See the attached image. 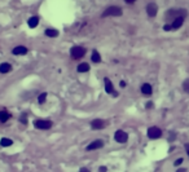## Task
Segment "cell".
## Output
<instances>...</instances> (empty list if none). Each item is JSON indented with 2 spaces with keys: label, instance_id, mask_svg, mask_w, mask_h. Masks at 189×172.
Listing matches in <instances>:
<instances>
[{
  "label": "cell",
  "instance_id": "obj_16",
  "mask_svg": "<svg viewBox=\"0 0 189 172\" xmlns=\"http://www.w3.org/2000/svg\"><path fill=\"white\" fill-rule=\"evenodd\" d=\"M78 73H87L88 70H90V65H88L87 62H83L80 63V65H78Z\"/></svg>",
  "mask_w": 189,
  "mask_h": 172
},
{
  "label": "cell",
  "instance_id": "obj_28",
  "mask_svg": "<svg viewBox=\"0 0 189 172\" xmlns=\"http://www.w3.org/2000/svg\"><path fill=\"white\" fill-rule=\"evenodd\" d=\"M185 150H187L188 155H189V144H185Z\"/></svg>",
  "mask_w": 189,
  "mask_h": 172
},
{
  "label": "cell",
  "instance_id": "obj_12",
  "mask_svg": "<svg viewBox=\"0 0 189 172\" xmlns=\"http://www.w3.org/2000/svg\"><path fill=\"white\" fill-rule=\"evenodd\" d=\"M12 71V66H10V63L8 62H4V63H1L0 65V73L1 74H8Z\"/></svg>",
  "mask_w": 189,
  "mask_h": 172
},
{
  "label": "cell",
  "instance_id": "obj_10",
  "mask_svg": "<svg viewBox=\"0 0 189 172\" xmlns=\"http://www.w3.org/2000/svg\"><path fill=\"white\" fill-rule=\"evenodd\" d=\"M102 146H104V141H102V140H96V141L91 142V144L87 146V150H88V152H91V150L100 149V148H102Z\"/></svg>",
  "mask_w": 189,
  "mask_h": 172
},
{
  "label": "cell",
  "instance_id": "obj_11",
  "mask_svg": "<svg viewBox=\"0 0 189 172\" xmlns=\"http://www.w3.org/2000/svg\"><path fill=\"white\" fill-rule=\"evenodd\" d=\"M12 52H13V55H16V56H23V55H26L28 51H27L26 47L20 45V47H16V48H14Z\"/></svg>",
  "mask_w": 189,
  "mask_h": 172
},
{
  "label": "cell",
  "instance_id": "obj_5",
  "mask_svg": "<svg viewBox=\"0 0 189 172\" xmlns=\"http://www.w3.org/2000/svg\"><path fill=\"white\" fill-rule=\"evenodd\" d=\"M34 126H35V128H38V130H49V128L52 127V122L39 119V120L34 122Z\"/></svg>",
  "mask_w": 189,
  "mask_h": 172
},
{
  "label": "cell",
  "instance_id": "obj_24",
  "mask_svg": "<svg viewBox=\"0 0 189 172\" xmlns=\"http://www.w3.org/2000/svg\"><path fill=\"white\" fill-rule=\"evenodd\" d=\"M181 163H183V158H179L177 160H175V166H176V167H179Z\"/></svg>",
  "mask_w": 189,
  "mask_h": 172
},
{
  "label": "cell",
  "instance_id": "obj_4",
  "mask_svg": "<svg viewBox=\"0 0 189 172\" xmlns=\"http://www.w3.org/2000/svg\"><path fill=\"white\" fill-rule=\"evenodd\" d=\"M147 135H148V137L149 138H153V140H155V138H159L162 136V131L159 130L158 127H149L148 128V132H147Z\"/></svg>",
  "mask_w": 189,
  "mask_h": 172
},
{
  "label": "cell",
  "instance_id": "obj_19",
  "mask_svg": "<svg viewBox=\"0 0 189 172\" xmlns=\"http://www.w3.org/2000/svg\"><path fill=\"white\" fill-rule=\"evenodd\" d=\"M92 62H95V63H99V62H101V56H100V53L97 51H93L92 52Z\"/></svg>",
  "mask_w": 189,
  "mask_h": 172
},
{
  "label": "cell",
  "instance_id": "obj_6",
  "mask_svg": "<svg viewBox=\"0 0 189 172\" xmlns=\"http://www.w3.org/2000/svg\"><path fill=\"white\" fill-rule=\"evenodd\" d=\"M114 138H115L117 142H120V144H123V142H126L127 140H128V135H127L124 131L118 130V131L115 132V133H114Z\"/></svg>",
  "mask_w": 189,
  "mask_h": 172
},
{
  "label": "cell",
  "instance_id": "obj_27",
  "mask_svg": "<svg viewBox=\"0 0 189 172\" xmlns=\"http://www.w3.org/2000/svg\"><path fill=\"white\" fill-rule=\"evenodd\" d=\"M120 87H122V88H124V87H126V82H124V80H122V82H120Z\"/></svg>",
  "mask_w": 189,
  "mask_h": 172
},
{
  "label": "cell",
  "instance_id": "obj_14",
  "mask_svg": "<svg viewBox=\"0 0 189 172\" xmlns=\"http://www.w3.org/2000/svg\"><path fill=\"white\" fill-rule=\"evenodd\" d=\"M183 23H184V17H177V18H175L172 21V27H174V30H176V28H179L183 26Z\"/></svg>",
  "mask_w": 189,
  "mask_h": 172
},
{
  "label": "cell",
  "instance_id": "obj_25",
  "mask_svg": "<svg viewBox=\"0 0 189 172\" xmlns=\"http://www.w3.org/2000/svg\"><path fill=\"white\" fill-rule=\"evenodd\" d=\"M21 122H22V123H26V114H23V115H22V118H21Z\"/></svg>",
  "mask_w": 189,
  "mask_h": 172
},
{
  "label": "cell",
  "instance_id": "obj_18",
  "mask_svg": "<svg viewBox=\"0 0 189 172\" xmlns=\"http://www.w3.org/2000/svg\"><path fill=\"white\" fill-rule=\"evenodd\" d=\"M0 145L4 146V148H8V146L13 145V141L10 138H7V137H3L1 140H0Z\"/></svg>",
  "mask_w": 189,
  "mask_h": 172
},
{
  "label": "cell",
  "instance_id": "obj_8",
  "mask_svg": "<svg viewBox=\"0 0 189 172\" xmlns=\"http://www.w3.org/2000/svg\"><path fill=\"white\" fill-rule=\"evenodd\" d=\"M106 126H108V124H106V122L102 120V119H95V120L91 122L92 130H102V128H105Z\"/></svg>",
  "mask_w": 189,
  "mask_h": 172
},
{
  "label": "cell",
  "instance_id": "obj_13",
  "mask_svg": "<svg viewBox=\"0 0 189 172\" xmlns=\"http://www.w3.org/2000/svg\"><path fill=\"white\" fill-rule=\"evenodd\" d=\"M152 92H153V89H152L150 84H148V83L142 84V87H141V93H142V95L149 96V95H152Z\"/></svg>",
  "mask_w": 189,
  "mask_h": 172
},
{
  "label": "cell",
  "instance_id": "obj_31",
  "mask_svg": "<svg viewBox=\"0 0 189 172\" xmlns=\"http://www.w3.org/2000/svg\"><path fill=\"white\" fill-rule=\"evenodd\" d=\"M99 170H100V171H106V167H100Z\"/></svg>",
  "mask_w": 189,
  "mask_h": 172
},
{
  "label": "cell",
  "instance_id": "obj_15",
  "mask_svg": "<svg viewBox=\"0 0 189 172\" xmlns=\"http://www.w3.org/2000/svg\"><path fill=\"white\" fill-rule=\"evenodd\" d=\"M27 25H28V27H31V28H35L39 25V17L36 16H34V17H31L30 20L27 21Z\"/></svg>",
  "mask_w": 189,
  "mask_h": 172
},
{
  "label": "cell",
  "instance_id": "obj_17",
  "mask_svg": "<svg viewBox=\"0 0 189 172\" xmlns=\"http://www.w3.org/2000/svg\"><path fill=\"white\" fill-rule=\"evenodd\" d=\"M45 35L49 38H56V36H58V31L55 30V28H47L45 30Z\"/></svg>",
  "mask_w": 189,
  "mask_h": 172
},
{
  "label": "cell",
  "instance_id": "obj_7",
  "mask_svg": "<svg viewBox=\"0 0 189 172\" xmlns=\"http://www.w3.org/2000/svg\"><path fill=\"white\" fill-rule=\"evenodd\" d=\"M147 13L149 17H155L158 13V5L155 3H149L147 5Z\"/></svg>",
  "mask_w": 189,
  "mask_h": 172
},
{
  "label": "cell",
  "instance_id": "obj_3",
  "mask_svg": "<svg viewBox=\"0 0 189 172\" xmlns=\"http://www.w3.org/2000/svg\"><path fill=\"white\" fill-rule=\"evenodd\" d=\"M70 55L74 60H79L85 55V49L83 47H73L70 51Z\"/></svg>",
  "mask_w": 189,
  "mask_h": 172
},
{
  "label": "cell",
  "instance_id": "obj_22",
  "mask_svg": "<svg viewBox=\"0 0 189 172\" xmlns=\"http://www.w3.org/2000/svg\"><path fill=\"white\" fill-rule=\"evenodd\" d=\"M183 89L187 93H189V79H187V80H184V83H183Z\"/></svg>",
  "mask_w": 189,
  "mask_h": 172
},
{
  "label": "cell",
  "instance_id": "obj_9",
  "mask_svg": "<svg viewBox=\"0 0 189 172\" xmlns=\"http://www.w3.org/2000/svg\"><path fill=\"white\" fill-rule=\"evenodd\" d=\"M104 82H105V91L108 92V93H112L113 96H118V93H117L115 91H114L113 83H112V82H110V79H109V78H105V79H104Z\"/></svg>",
  "mask_w": 189,
  "mask_h": 172
},
{
  "label": "cell",
  "instance_id": "obj_20",
  "mask_svg": "<svg viewBox=\"0 0 189 172\" xmlns=\"http://www.w3.org/2000/svg\"><path fill=\"white\" fill-rule=\"evenodd\" d=\"M9 118H10V114L8 112H0V122L1 123H5Z\"/></svg>",
  "mask_w": 189,
  "mask_h": 172
},
{
  "label": "cell",
  "instance_id": "obj_26",
  "mask_svg": "<svg viewBox=\"0 0 189 172\" xmlns=\"http://www.w3.org/2000/svg\"><path fill=\"white\" fill-rule=\"evenodd\" d=\"M124 1H126L127 4H134V3L136 1V0H124Z\"/></svg>",
  "mask_w": 189,
  "mask_h": 172
},
{
  "label": "cell",
  "instance_id": "obj_1",
  "mask_svg": "<svg viewBox=\"0 0 189 172\" xmlns=\"http://www.w3.org/2000/svg\"><path fill=\"white\" fill-rule=\"evenodd\" d=\"M187 9H170L169 12H166V14H165V18L169 21V20H171V21H174L175 18H177V17H187Z\"/></svg>",
  "mask_w": 189,
  "mask_h": 172
},
{
  "label": "cell",
  "instance_id": "obj_23",
  "mask_svg": "<svg viewBox=\"0 0 189 172\" xmlns=\"http://www.w3.org/2000/svg\"><path fill=\"white\" fill-rule=\"evenodd\" d=\"M163 30L165 31H171V30H174V27H172V23H166L165 26H163Z\"/></svg>",
  "mask_w": 189,
  "mask_h": 172
},
{
  "label": "cell",
  "instance_id": "obj_2",
  "mask_svg": "<svg viewBox=\"0 0 189 172\" xmlns=\"http://www.w3.org/2000/svg\"><path fill=\"white\" fill-rule=\"evenodd\" d=\"M122 8L120 7H115V5H112V7H109L108 9H105V12L101 14V17H109V16H114V17H117V16H122Z\"/></svg>",
  "mask_w": 189,
  "mask_h": 172
},
{
  "label": "cell",
  "instance_id": "obj_30",
  "mask_svg": "<svg viewBox=\"0 0 189 172\" xmlns=\"http://www.w3.org/2000/svg\"><path fill=\"white\" fill-rule=\"evenodd\" d=\"M82 172H88V168H80Z\"/></svg>",
  "mask_w": 189,
  "mask_h": 172
},
{
  "label": "cell",
  "instance_id": "obj_32",
  "mask_svg": "<svg viewBox=\"0 0 189 172\" xmlns=\"http://www.w3.org/2000/svg\"><path fill=\"white\" fill-rule=\"evenodd\" d=\"M179 171H180V172H185L187 170H185V168H179Z\"/></svg>",
  "mask_w": 189,
  "mask_h": 172
},
{
  "label": "cell",
  "instance_id": "obj_21",
  "mask_svg": "<svg viewBox=\"0 0 189 172\" xmlns=\"http://www.w3.org/2000/svg\"><path fill=\"white\" fill-rule=\"evenodd\" d=\"M45 98H47V93L43 92L42 95L38 97V102H39V103H44V102H45Z\"/></svg>",
  "mask_w": 189,
  "mask_h": 172
},
{
  "label": "cell",
  "instance_id": "obj_29",
  "mask_svg": "<svg viewBox=\"0 0 189 172\" xmlns=\"http://www.w3.org/2000/svg\"><path fill=\"white\" fill-rule=\"evenodd\" d=\"M152 106H153V102H148V103H147V109H148V107H149V109H150Z\"/></svg>",
  "mask_w": 189,
  "mask_h": 172
}]
</instances>
